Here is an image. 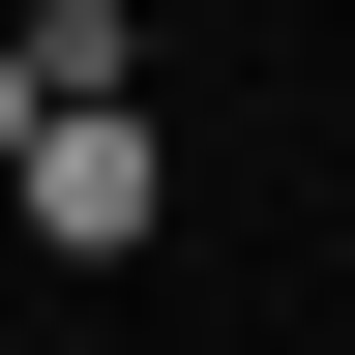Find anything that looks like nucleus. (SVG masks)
Returning a JSON list of instances; mask_svg holds the SVG:
<instances>
[{"label": "nucleus", "instance_id": "obj_1", "mask_svg": "<svg viewBox=\"0 0 355 355\" xmlns=\"http://www.w3.org/2000/svg\"><path fill=\"white\" fill-rule=\"evenodd\" d=\"M148 207H178V178H148V119H30V237H60V266H119Z\"/></svg>", "mask_w": 355, "mask_h": 355}, {"label": "nucleus", "instance_id": "obj_2", "mask_svg": "<svg viewBox=\"0 0 355 355\" xmlns=\"http://www.w3.org/2000/svg\"><path fill=\"white\" fill-rule=\"evenodd\" d=\"M0 178H30V60H0Z\"/></svg>", "mask_w": 355, "mask_h": 355}, {"label": "nucleus", "instance_id": "obj_3", "mask_svg": "<svg viewBox=\"0 0 355 355\" xmlns=\"http://www.w3.org/2000/svg\"><path fill=\"white\" fill-rule=\"evenodd\" d=\"M237 30H266V0H237Z\"/></svg>", "mask_w": 355, "mask_h": 355}]
</instances>
